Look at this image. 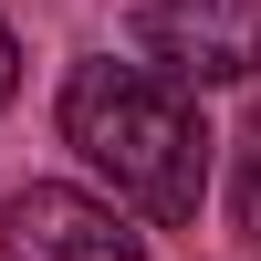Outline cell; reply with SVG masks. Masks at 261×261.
<instances>
[{
  "mask_svg": "<svg viewBox=\"0 0 261 261\" xmlns=\"http://www.w3.org/2000/svg\"><path fill=\"white\" fill-rule=\"evenodd\" d=\"M136 42L157 73H178L188 94L199 84H251L261 73V0H146Z\"/></svg>",
  "mask_w": 261,
  "mask_h": 261,
  "instance_id": "2",
  "label": "cell"
},
{
  "mask_svg": "<svg viewBox=\"0 0 261 261\" xmlns=\"http://www.w3.org/2000/svg\"><path fill=\"white\" fill-rule=\"evenodd\" d=\"M11 84H21V42H11V21H0V105H11Z\"/></svg>",
  "mask_w": 261,
  "mask_h": 261,
  "instance_id": "5",
  "label": "cell"
},
{
  "mask_svg": "<svg viewBox=\"0 0 261 261\" xmlns=\"http://www.w3.org/2000/svg\"><path fill=\"white\" fill-rule=\"evenodd\" d=\"M0 261H146V241L84 188H21L0 199Z\"/></svg>",
  "mask_w": 261,
  "mask_h": 261,
  "instance_id": "3",
  "label": "cell"
},
{
  "mask_svg": "<svg viewBox=\"0 0 261 261\" xmlns=\"http://www.w3.org/2000/svg\"><path fill=\"white\" fill-rule=\"evenodd\" d=\"M230 220H241V241L261 251V105L241 125V157H230Z\"/></svg>",
  "mask_w": 261,
  "mask_h": 261,
  "instance_id": "4",
  "label": "cell"
},
{
  "mask_svg": "<svg viewBox=\"0 0 261 261\" xmlns=\"http://www.w3.org/2000/svg\"><path fill=\"white\" fill-rule=\"evenodd\" d=\"M63 146H73L94 178H115V199H136L146 220H199L209 125H199V105H188L178 73L84 53L73 73H63Z\"/></svg>",
  "mask_w": 261,
  "mask_h": 261,
  "instance_id": "1",
  "label": "cell"
}]
</instances>
